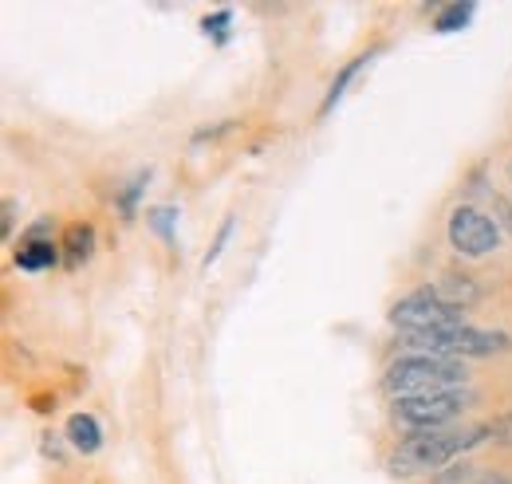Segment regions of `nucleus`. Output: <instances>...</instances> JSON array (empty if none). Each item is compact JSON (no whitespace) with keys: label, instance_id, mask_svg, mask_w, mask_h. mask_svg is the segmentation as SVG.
Returning a JSON list of instances; mask_svg holds the SVG:
<instances>
[{"label":"nucleus","instance_id":"14","mask_svg":"<svg viewBox=\"0 0 512 484\" xmlns=\"http://www.w3.org/2000/svg\"><path fill=\"white\" fill-rule=\"evenodd\" d=\"M146 185H150V170H146V174H134V178L127 182V189L119 193V213H123L127 221L138 213V197L146 193Z\"/></svg>","mask_w":512,"mask_h":484},{"label":"nucleus","instance_id":"4","mask_svg":"<svg viewBox=\"0 0 512 484\" xmlns=\"http://www.w3.org/2000/svg\"><path fill=\"white\" fill-rule=\"evenodd\" d=\"M473 402H477V394L469 386H457V390H438V394L394 398L390 414H394V422L406 425L410 433H426V429H449Z\"/></svg>","mask_w":512,"mask_h":484},{"label":"nucleus","instance_id":"10","mask_svg":"<svg viewBox=\"0 0 512 484\" xmlns=\"http://www.w3.org/2000/svg\"><path fill=\"white\" fill-rule=\"evenodd\" d=\"M64 248H67V268H79L95 252V229L91 225H67Z\"/></svg>","mask_w":512,"mask_h":484},{"label":"nucleus","instance_id":"2","mask_svg":"<svg viewBox=\"0 0 512 484\" xmlns=\"http://www.w3.org/2000/svg\"><path fill=\"white\" fill-rule=\"evenodd\" d=\"M386 394L410 398V394H438V390H457L469 386V370L457 359H438V355H398L383 374Z\"/></svg>","mask_w":512,"mask_h":484},{"label":"nucleus","instance_id":"1","mask_svg":"<svg viewBox=\"0 0 512 484\" xmlns=\"http://www.w3.org/2000/svg\"><path fill=\"white\" fill-rule=\"evenodd\" d=\"M493 441V425H465V429H426V433H406L394 453H390V473L394 477H422V473H442L449 461L465 457L469 449Z\"/></svg>","mask_w":512,"mask_h":484},{"label":"nucleus","instance_id":"17","mask_svg":"<svg viewBox=\"0 0 512 484\" xmlns=\"http://www.w3.org/2000/svg\"><path fill=\"white\" fill-rule=\"evenodd\" d=\"M12 217H16V201H4V237H12Z\"/></svg>","mask_w":512,"mask_h":484},{"label":"nucleus","instance_id":"12","mask_svg":"<svg viewBox=\"0 0 512 484\" xmlns=\"http://www.w3.org/2000/svg\"><path fill=\"white\" fill-rule=\"evenodd\" d=\"M146 221H150V229H154L166 244L178 241V209H174V205H158V209H150Z\"/></svg>","mask_w":512,"mask_h":484},{"label":"nucleus","instance_id":"13","mask_svg":"<svg viewBox=\"0 0 512 484\" xmlns=\"http://www.w3.org/2000/svg\"><path fill=\"white\" fill-rule=\"evenodd\" d=\"M201 32L221 48V44H229V32H233V12L229 8H221V12H213V16H205L201 20Z\"/></svg>","mask_w":512,"mask_h":484},{"label":"nucleus","instance_id":"19","mask_svg":"<svg viewBox=\"0 0 512 484\" xmlns=\"http://www.w3.org/2000/svg\"><path fill=\"white\" fill-rule=\"evenodd\" d=\"M509 174H512V166H509Z\"/></svg>","mask_w":512,"mask_h":484},{"label":"nucleus","instance_id":"7","mask_svg":"<svg viewBox=\"0 0 512 484\" xmlns=\"http://www.w3.org/2000/svg\"><path fill=\"white\" fill-rule=\"evenodd\" d=\"M44 233H48V225L40 221L20 241V248H16V268L20 272H44V268H56L60 264V244L52 241V237H44Z\"/></svg>","mask_w":512,"mask_h":484},{"label":"nucleus","instance_id":"16","mask_svg":"<svg viewBox=\"0 0 512 484\" xmlns=\"http://www.w3.org/2000/svg\"><path fill=\"white\" fill-rule=\"evenodd\" d=\"M493 209H497V225L512 237V201L509 197H497V193H493Z\"/></svg>","mask_w":512,"mask_h":484},{"label":"nucleus","instance_id":"8","mask_svg":"<svg viewBox=\"0 0 512 484\" xmlns=\"http://www.w3.org/2000/svg\"><path fill=\"white\" fill-rule=\"evenodd\" d=\"M64 437H67V445H71L75 453H83V457H91V453L103 449V425L95 422L91 414H71L64 425Z\"/></svg>","mask_w":512,"mask_h":484},{"label":"nucleus","instance_id":"3","mask_svg":"<svg viewBox=\"0 0 512 484\" xmlns=\"http://www.w3.org/2000/svg\"><path fill=\"white\" fill-rule=\"evenodd\" d=\"M402 347L414 351V355H438V359H489V355H501L509 351V335L505 331H485V327H473V323H461V327H446V331H426V335H402Z\"/></svg>","mask_w":512,"mask_h":484},{"label":"nucleus","instance_id":"9","mask_svg":"<svg viewBox=\"0 0 512 484\" xmlns=\"http://www.w3.org/2000/svg\"><path fill=\"white\" fill-rule=\"evenodd\" d=\"M375 56H379V48H371V52H363V56H355L351 63H343V67H339V75L331 79V87H327V95H323V103H320V119H327V115L335 111V103L347 95V87L355 83V75H359L367 63L375 60Z\"/></svg>","mask_w":512,"mask_h":484},{"label":"nucleus","instance_id":"15","mask_svg":"<svg viewBox=\"0 0 512 484\" xmlns=\"http://www.w3.org/2000/svg\"><path fill=\"white\" fill-rule=\"evenodd\" d=\"M233 233H237V217H225V225L217 229V241H213V248H209V252H205V260H201V268H205V272L221 260V252L229 248V237H233Z\"/></svg>","mask_w":512,"mask_h":484},{"label":"nucleus","instance_id":"11","mask_svg":"<svg viewBox=\"0 0 512 484\" xmlns=\"http://www.w3.org/2000/svg\"><path fill=\"white\" fill-rule=\"evenodd\" d=\"M477 16V4L473 0H457V4H446V8H438V16H434V32H461V28H469V20Z\"/></svg>","mask_w":512,"mask_h":484},{"label":"nucleus","instance_id":"18","mask_svg":"<svg viewBox=\"0 0 512 484\" xmlns=\"http://www.w3.org/2000/svg\"><path fill=\"white\" fill-rule=\"evenodd\" d=\"M477 484H509V477L505 473H489V477H481Z\"/></svg>","mask_w":512,"mask_h":484},{"label":"nucleus","instance_id":"6","mask_svg":"<svg viewBox=\"0 0 512 484\" xmlns=\"http://www.w3.org/2000/svg\"><path fill=\"white\" fill-rule=\"evenodd\" d=\"M446 237L453 252H461V256H469V260H481V256H489V252L501 248L505 229L497 225V217H489V213H481V209H473V205H457V209L449 213Z\"/></svg>","mask_w":512,"mask_h":484},{"label":"nucleus","instance_id":"5","mask_svg":"<svg viewBox=\"0 0 512 484\" xmlns=\"http://www.w3.org/2000/svg\"><path fill=\"white\" fill-rule=\"evenodd\" d=\"M390 323L402 331V335H426V331H446V327H461L469 323L461 307H453L449 300L438 296V288H418L410 296L390 307Z\"/></svg>","mask_w":512,"mask_h":484}]
</instances>
